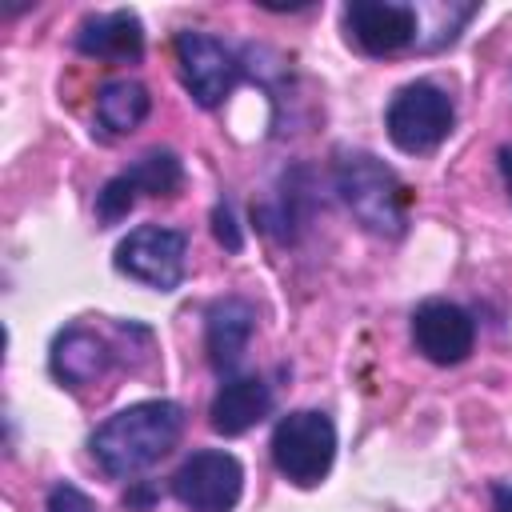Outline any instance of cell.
<instances>
[{"label":"cell","instance_id":"1","mask_svg":"<svg viewBox=\"0 0 512 512\" xmlns=\"http://www.w3.org/2000/svg\"><path fill=\"white\" fill-rule=\"evenodd\" d=\"M184 432V408L176 400H140L120 412H112L92 436V460L112 476V480H132L160 464Z\"/></svg>","mask_w":512,"mask_h":512},{"label":"cell","instance_id":"2","mask_svg":"<svg viewBox=\"0 0 512 512\" xmlns=\"http://www.w3.org/2000/svg\"><path fill=\"white\" fill-rule=\"evenodd\" d=\"M332 180L340 200L348 204V212L376 236H404L408 228V204L412 192L408 184L396 176V168H388L380 156L372 152H336L332 164Z\"/></svg>","mask_w":512,"mask_h":512},{"label":"cell","instance_id":"3","mask_svg":"<svg viewBox=\"0 0 512 512\" xmlns=\"http://www.w3.org/2000/svg\"><path fill=\"white\" fill-rule=\"evenodd\" d=\"M276 472L296 488H316L336 460V424L320 408H296L276 420L268 440Z\"/></svg>","mask_w":512,"mask_h":512},{"label":"cell","instance_id":"4","mask_svg":"<svg viewBox=\"0 0 512 512\" xmlns=\"http://www.w3.org/2000/svg\"><path fill=\"white\" fill-rule=\"evenodd\" d=\"M456 124V104L452 96L432 84V80H412L404 88H396V96L388 100L384 108V128H388V140L408 152V156H428L436 152L448 132Z\"/></svg>","mask_w":512,"mask_h":512},{"label":"cell","instance_id":"5","mask_svg":"<svg viewBox=\"0 0 512 512\" xmlns=\"http://www.w3.org/2000/svg\"><path fill=\"white\" fill-rule=\"evenodd\" d=\"M112 264H116L120 276H128L144 288L176 292L184 272H188V236L180 228L140 224L116 244Z\"/></svg>","mask_w":512,"mask_h":512},{"label":"cell","instance_id":"6","mask_svg":"<svg viewBox=\"0 0 512 512\" xmlns=\"http://www.w3.org/2000/svg\"><path fill=\"white\" fill-rule=\"evenodd\" d=\"M172 48H176V72H180L184 92L200 108H220L244 72L240 56L220 36L200 32V28H184Z\"/></svg>","mask_w":512,"mask_h":512},{"label":"cell","instance_id":"7","mask_svg":"<svg viewBox=\"0 0 512 512\" xmlns=\"http://www.w3.org/2000/svg\"><path fill=\"white\" fill-rule=\"evenodd\" d=\"M172 496L188 512H232L244 496V464L224 448H200L172 472Z\"/></svg>","mask_w":512,"mask_h":512},{"label":"cell","instance_id":"8","mask_svg":"<svg viewBox=\"0 0 512 512\" xmlns=\"http://www.w3.org/2000/svg\"><path fill=\"white\" fill-rule=\"evenodd\" d=\"M348 44L364 56H396L420 40V12L396 0H352L340 12Z\"/></svg>","mask_w":512,"mask_h":512},{"label":"cell","instance_id":"9","mask_svg":"<svg viewBox=\"0 0 512 512\" xmlns=\"http://www.w3.org/2000/svg\"><path fill=\"white\" fill-rule=\"evenodd\" d=\"M184 184V164L176 152L168 148H152L144 152L132 168L116 172L100 192H96V220L100 224H116L132 212V204L140 196H172Z\"/></svg>","mask_w":512,"mask_h":512},{"label":"cell","instance_id":"10","mask_svg":"<svg viewBox=\"0 0 512 512\" xmlns=\"http://www.w3.org/2000/svg\"><path fill=\"white\" fill-rule=\"evenodd\" d=\"M412 348L440 364V368H452V364H464L476 348V320L468 308H460L456 300H420L412 308Z\"/></svg>","mask_w":512,"mask_h":512},{"label":"cell","instance_id":"11","mask_svg":"<svg viewBox=\"0 0 512 512\" xmlns=\"http://www.w3.org/2000/svg\"><path fill=\"white\" fill-rule=\"evenodd\" d=\"M112 364H116V348H112L100 332H92V328H84V324L64 328V332L52 340V352H48L52 376H56L60 384H68V388H88V384L104 380Z\"/></svg>","mask_w":512,"mask_h":512},{"label":"cell","instance_id":"12","mask_svg":"<svg viewBox=\"0 0 512 512\" xmlns=\"http://www.w3.org/2000/svg\"><path fill=\"white\" fill-rule=\"evenodd\" d=\"M256 332V308L244 296H224L208 308L204 316V348H208V364L220 376H232L236 364L248 352V340Z\"/></svg>","mask_w":512,"mask_h":512},{"label":"cell","instance_id":"13","mask_svg":"<svg viewBox=\"0 0 512 512\" xmlns=\"http://www.w3.org/2000/svg\"><path fill=\"white\" fill-rule=\"evenodd\" d=\"M272 412V388L260 376H224L208 404V424L220 436H244Z\"/></svg>","mask_w":512,"mask_h":512},{"label":"cell","instance_id":"14","mask_svg":"<svg viewBox=\"0 0 512 512\" xmlns=\"http://www.w3.org/2000/svg\"><path fill=\"white\" fill-rule=\"evenodd\" d=\"M72 44H76V52L96 56V60H140L144 56V24L128 8L96 12V16L80 20Z\"/></svg>","mask_w":512,"mask_h":512},{"label":"cell","instance_id":"15","mask_svg":"<svg viewBox=\"0 0 512 512\" xmlns=\"http://www.w3.org/2000/svg\"><path fill=\"white\" fill-rule=\"evenodd\" d=\"M152 112V96L140 80H108L100 92H96V124L108 132V136H128L136 132Z\"/></svg>","mask_w":512,"mask_h":512},{"label":"cell","instance_id":"16","mask_svg":"<svg viewBox=\"0 0 512 512\" xmlns=\"http://www.w3.org/2000/svg\"><path fill=\"white\" fill-rule=\"evenodd\" d=\"M44 508L48 512H100L96 500L88 492H80L76 484H68V480H60V484L48 488V504Z\"/></svg>","mask_w":512,"mask_h":512},{"label":"cell","instance_id":"17","mask_svg":"<svg viewBox=\"0 0 512 512\" xmlns=\"http://www.w3.org/2000/svg\"><path fill=\"white\" fill-rule=\"evenodd\" d=\"M212 232H216V240H220L228 252H240L244 236H240V228H236V220H232V208H228V204H220V208L212 212Z\"/></svg>","mask_w":512,"mask_h":512},{"label":"cell","instance_id":"18","mask_svg":"<svg viewBox=\"0 0 512 512\" xmlns=\"http://www.w3.org/2000/svg\"><path fill=\"white\" fill-rule=\"evenodd\" d=\"M492 512H512V480L492 484Z\"/></svg>","mask_w":512,"mask_h":512},{"label":"cell","instance_id":"19","mask_svg":"<svg viewBox=\"0 0 512 512\" xmlns=\"http://www.w3.org/2000/svg\"><path fill=\"white\" fill-rule=\"evenodd\" d=\"M500 176H504V188L512 196V148H500Z\"/></svg>","mask_w":512,"mask_h":512}]
</instances>
